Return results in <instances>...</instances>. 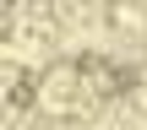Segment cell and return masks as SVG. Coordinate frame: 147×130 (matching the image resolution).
Returning <instances> with one entry per match:
<instances>
[{
    "instance_id": "obj_1",
    "label": "cell",
    "mask_w": 147,
    "mask_h": 130,
    "mask_svg": "<svg viewBox=\"0 0 147 130\" xmlns=\"http://www.w3.org/2000/svg\"><path fill=\"white\" fill-rule=\"evenodd\" d=\"M109 16H115V27H120V33H131V27H142V5H131V0H120V5H115Z\"/></svg>"
},
{
    "instance_id": "obj_2",
    "label": "cell",
    "mask_w": 147,
    "mask_h": 130,
    "mask_svg": "<svg viewBox=\"0 0 147 130\" xmlns=\"http://www.w3.org/2000/svg\"><path fill=\"white\" fill-rule=\"evenodd\" d=\"M131 103H136V114H147V71L136 76V87H131Z\"/></svg>"
}]
</instances>
